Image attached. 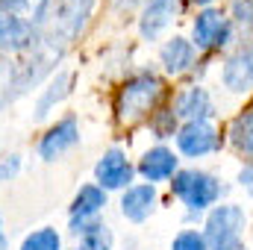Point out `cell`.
I'll return each instance as SVG.
<instances>
[{
  "label": "cell",
  "instance_id": "6da1fadb",
  "mask_svg": "<svg viewBox=\"0 0 253 250\" xmlns=\"http://www.w3.org/2000/svg\"><path fill=\"white\" fill-rule=\"evenodd\" d=\"M53 0H0V50L24 53L47 21Z\"/></svg>",
  "mask_w": 253,
  "mask_h": 250
},
{
  "label": "cell",
  "instance_id": "7a4b0ae2",
  "mask_svg": "<svg viewBox=\"0 0 253 250\" xmlns=\"http://www.w3.org/2000/svg\"><path fill=\"white\" fill-rule=\"evenodd\" d=\"M97 0H53L50 3V12H47V30L44 36L56 44L68 47L80 33L83 27L88 24L91 18V9H94Z\"/></svg>",
  "mask_w": 253,
  "mask_h": 250
},
{
  "label": "cell",
  "instance_id": "3957f363",
  "mask_svg": "<svg viewBox=\"0 0 253 250\" xmlns=\"http://www.w3.org/2000/svg\"><path fill=\"white\" fill-rule=\"evenodd\" d=\"M159 94H162V83L153 74H138L126 80L124 88L118 91V118L124 124H135L156 106Z\"/></svg>",
  "mask_w": 253,
  "mask_h": 250
},
{
  "label": "cell",
  "instance_id": "277c9868",
  "mask_svg": "<svg viewBox=\"0 0 253 250\" xmlns=\"http://www.w3.org/2000/svg\"><path fill=\"white\" fill-rule=\"evenodd\" d=\"M248 224V215L242 206L227 203L218 206L206 218V250H242V230Z\"/></svg>",
  "mask_w": 253,
  "mask_h": 250
},
{
  "label": "cell",
  "instance_id": "5b68a950",
  "mask_svg": "<svg viewBox=\"0 0 253 250\" xmlns=\"http://www.w3.org/2000/svg\"><path fill=\"white\" fill-rule=\"evenodd\" d=\"M171 188L191 212H203L206 206H212L221 197V183L203 171H180Z\"/></svg>",
  "mask_w": 253,
  "mask_h": 250
},
{
  "label": "cell",
  "instance_id": "8992f818",
  "mask_svg": "<svg viewBox=\"0 0 253 250\" xmlns=\"http://www.w3.org/2000/svg\"><path fill=\"white\" fill-rule=\"evenodd\" d=\"M106 206V191L100 186H83L71 203V230L77 236H85L97 221L94 215Z\"/></svg>",
  "mask_w": 253,
  "mask_h": 250
},
{
  "label": "cell",
  "instance_id": "52a82bcc",
  "mask_svg": "<svg viewBox=\"0 0 253 250\" xmlns=\"http://www.w3.org/2000/svg\"><path fill=\"white\" fill-rule=\"evenodd\" d=\"M230 42V18L218 9H206L194 21V44L203 50L224 47Z\"/></svg>",
  "mask_w": 253,
  "mask_h": 250
},
{
  "label": "cell",
  "instance_id": "ba28073f",
  "mask_svg": "<svg viewBox=\"0 0 253 250\" xmlns=\"http://www.w3.org/2000/svg\"><path fill=\"white\" fill-rule=\"evenodd\" d=\"M177 144L186 156H203L218 147V132L209 121H189L177 132Z\"/></svg>",
  "mask_w": 253,
  "mask_h": 250
},
{
  "label": "cell",
  "instance_id": "9c48e42d",
  "mask_svg": "<svg viewBox=\"0 0 253 250\" xmlns=\"http://www.w3.org/2000/svg\"><path fill=\"white\" fill-rule=\"evenodd\" d=\"M94 177H97L100 188H124L132 180V165L126 162L124 150H118V147L106 150L94 168Z\"/></svg>",
  "mask_w": 253,
  "mask_h": 250
},
{
  "label": "cell",
  "instance_id": "30bf717a",
  "mask_svg": "<svg viewBox=\"0 0 253 250\" xmlns=\"http://www.w3.org/2000/svg\"><path fill=\"white\" fill-rule=\"evenodd\" d=\"M80 141V126H77V118H65L59 121L56 126H50L47 129V135L42 138V144H39V153H42V159H56V156H62L65 150H71L74 144Z\"/></svg>",
  "mask_w": 253,
  "mask_h": 250
},
{
  "label": "cell",
  "instance_id": "8fae6325",
  "mask_svg": "<svg viewBox=\"0 0 253 250\" xmlns=\"http://www.w3.org/2000/svg\"><path fill=\"white\" fill-rule=\"evenodd\" d=\"M221 80L233 91H251L253 88V44L251 47H242L239 53H233L224 62Z\"/></svg>",
  "mask_w": 253,
  "mask_h": 250
},
{
  "label": "cell",
  "instance_id": "7c38bea8",
  "mask_svg": "<svg viewBox=\"0 0 253 250\" xmlns=\"http://www.w3.org/2000/svg\"><path fill=\"white\" fill-rule=\"evenodd\" d=\"M153 206H156V188L153 186H132V188H126L124 197H121L124 218L135 221V224H141L144 218H150Z\"/></svg>",
  "mask_w": 253,
  "mask_h": 250
},
{
  "label": "cell",
  "instance_id": "4fadbf2b",
  "mask_svg": "<svg viewBox=\"0 0 253 250\" xmlns=\"http://www.w3.org/2000/svg\"><path fill=\"white\" fill-rule=\"evenodd\" d=\"M138 171L144 174V180H147V183L168 180V177H174V171H177V156H174L168 147H153V150H147V153H144V159H141Z\"/></svg>",
  "mask_w": 253,
  "mask_h": 250
},
{
  "label": "cell",
  "instance_id": "5bb4252c",
  "mask_svg": "<svg viewBox=\"0 0 253 250\" xmlns=\"http://www.w3.org/2000/svg\"><path fill=\"white\" fill-rule=\"evenodd\" d=\"M174 6H177V0H147L144 12H141V36L144 39H156L171 24Z\"/></svg>",
  "mask_w": 253,
  "mask_h": 250
},
{
  "label": "cell",
  "instance_id": "9a60e30c",
  "mask_svg": "<svg viewBox=\"0 0 253 250\" xmlns=\"http://www.w3.org/2000/svg\"><path fill=\"white\" fill-rule=\"evenodd\" d=\"M180 118H189V121H206L212 115V100L206 94V88H186L180 97H177V112Z\"/></svg>",
  "mask_w": 253,
  "mask_h": 250
},
{
  "label": "cell",
  "instance_id": "2e32d148",
  "mask_svg": "<svg viewBox=\"0 0 253 250\" xmlns=\"http://www.w3.org/2000/svg\"><path fill=\"white\" fill-rule=\"evenodd\" d=\"M162 65L168 74H183L194 65V44L186 39H171L165 47H162Z\"/></svg>",
  "mask_w": 253,
  "mask_h": 250
},
{
  "label": "cell",
  "instance_id": "e0dca14e",
  "mask_svg": "<svg viewBox=\"0 0 253 250\" xmlns=\"http://www.w3.org/2000/svg\"><path fill=\"white\" fill-rule=\"evenodd\" d=\"M71 83H74V74H68V71H59V74L50 80V85L42 91V97H39V103H36V118H44L62 97H68Z\"/></svg>",
  "mask_w": 253,
  "mask_h": 250
},
{
  "label": "cell",
  "instance_id": "ac0fdd59",
  "mask_svg": "<svg viewBox=\"0 0 253 250\" xmlns=\"http://www.w3.org/2000/svg\"><path fill=\"white\" fill-rule=\"evenodd\" d=\"M21 94H24V83H21V68H18V62L0 59V109L9 106Z\"/></svg>",
  "mask_w": 253,
  "mask_h": 250
},
{
  "label": "cell",
  "instance_id": "d6986e66",
  "mask_svg": "<svg viewBox=\"0 0 253 250\" xmlns=\"http://www.w3.org/2000/svg\"><path fill=\"white\" fill-rule=\"evenodd\" d=\"M230 135H233V144H236L242 153L253 156V112H245V115H239V118L233 121V129H230Z\"/></svg>",
  "mask_w": 253,
  "mask_h": 250
},
{
  "label": "cell",
  "instance_id": "ffe728a7",
  "mask_svg": "<svg viewBox=\"0 0 253 250\" xmlns=\"http://www.w3.org/2000/svg\"><path fill=\"white\" fill-rule=\"evenodd\" d=\"M21 250H59V233L50 227H42L24 239Z\"/></svg>",
  "mask_w": 253,
  "mask_h": 250
},
{
  "label": "cell",
  "instance_id": "44dd1931",
  "mask_svg": "<svg viewBox=\"0 0 253 250\" xmlns=\"http://www.w3.org/2000/svg\"><path fill=\"white\" fill-rule=\"evenodd\" d=\"M80 250H112V233H109V227H91L85 236H83V245Z\"/></svg>",
  "mask_w": 253,
  "mask_h": 250
},
{
  "label": "cell",
  "instance_id": "7402d4cb",
  "mask_svg": "<svg viewBox=\"0 0 253 250\" xmlns=\"http://www.w3.org/2000/svg\"><path fill=\"white\" fill-rule=\"evenodd\" d=\"M171 250H206V239L200 233H194V230H186V233H180L174 239Z\"/></svg>",
  "mask_w": 253,
  "mask_h": 250
},
{
  "label": "cell",
  "instance_id": "603a6c76",
  "mask_svg": "<svg viewBox=\"0 0 253 250\" xmlns=\"http://www.w3.org/2000/svg\"><path fill=\"white\" fill-rule=\"evenodd\" d=\"M233 12H236L239 24H242L245 30H253V0H236Z\"/></svg>",
  "mask_w": 253,
  "mask_h": 250
},
{
  "label": "cell",
  "instance_id": "cb8c5ba5",
  "mask_svg": "<svg viewBox=\"0 0 253 250\" xmlns=\"http://www.w3.org/2000/svg\"><path fill=\"white\" fill-rule=\"evenodd\" d=\"M21 171V156H9L3 165H0V183H6V180H12L15 174Z\"/></svg>",
  "mask_w": 253,
  "mask_h": 250
},
{
  "label": "cell",
  "instance_id": "d4e9b609",
  "mask_svg": "<svg viewBox=\"0 0 253 250\" xmlns=\"http://www.w3.org/2000/svg\"><path fill=\"white\" fill-rule=\"evenodd\" d=\"M239 183H242V188H248V191L253 194V162L242 168V174H239Z\"/></svg>",
  "mask_w": 253,
  "mask_h": 250
},
{
  "label": "cell",
  "instance_id": "484cf974",
  "mask_svg": "<svg viewBox=\"0 0 253 250\" xmlns=\"http://www.w3.org/2000/svg\"><path fill=\"white\" fill-rule=\"evenodd\" d=\"M135 0H118V6H132Z\"/></svg>",
  "mask_w": 253,
  "mask_h": 250
},
{
  "label": "cell",
  "instance_id": "4316f807",
  "mask_svg": "<svg viewBox=\"0 0 253 250\" xmlns=\"http://www.w3.org/2000/svg\"><path fill=\"white\" fill-rule=\"evenodd\" d=\"M0 250H6V239L3 236H0Z\"/></svg>",
  "mask_w": 253,
  "mask_h": 250
},
{
  "label": "cell",
  "instance_id": "83f0119b",
  "mask_svg": "<svg viewBox=\"0 0 253 250\" xmlns=\"http://www.w3.org/2000/svg\"><path fill=\"white\" fill-rule=\"evenodd\" d=\"M191 3H212V0H191Z\"/></svg>",
  "mask_w": 253,
  "mask_h": 250
}]
</instances>
